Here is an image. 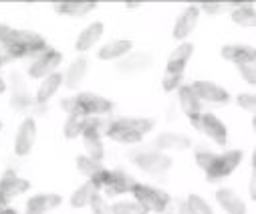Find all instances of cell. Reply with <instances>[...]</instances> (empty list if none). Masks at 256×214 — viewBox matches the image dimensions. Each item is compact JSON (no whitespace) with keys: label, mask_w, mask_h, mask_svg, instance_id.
I'll list each match as a JSON object with an SVG mask.
<instances>
[{"label":"cell","mask_w":256,"mask_h":214,"mask_svg":"<svg viewBox=\"0 0 256 214\" xmlns=\"http://www.w3.org/2000/svg\"><path fill=\"white\" fill-rule=\"evenodd\" d=\"M0 45L6 49L10 59L28 57V55L46 51V45L40 35L30 33V31H14L6 25H0Z\"/></svg>","instance_id":"1"},{"label":"cell","mask_w":256,"mask_h":214,"mask_svg":"<svg viewBox=\"0 0 256 214\" xmlns=\"http://www.w3.org/2000/svg\"><path fill=\"white\" fill-rule=\"evenodd\" d=\"M240 160H242V154H240L238 150L226 152V154H222V156H216V154H214L212 160H210V164H208V168H206L208 180L218 182V180L230 176V174L234 172V168L240 164Z\"/></svg>","instance_id":"2"},{"label":"cell","mask_w":256,"mask_h":214,"mask_svg":"<svg viewBox=\"0 0 256 214\" xmlns=\"http://www.w3.org/2000/svg\"><path fill=\"white\" fill-rule=\"evenodd\" d=\"M134 194L138 198V204L146 208V212H164V208L170 202V196L162 190H156L146 184H136Z\"/></svg>","instance_id":"3"},{"label":"cell","mask_w":256,"mask_h":214,"mask_svg":"<svg viewBox=\"0 0 256 214\" xmlns=\"http://www.w3.org/2000/svg\"><path fill=\"white\" fill-rule=\"evenodd\" d=\"M134 162L142 170H146L148 174H154V176H160V174L168 172L170 166H172V160L168 156H164L160 152H148V150H142L140 154H136Z\"/></svg>","instance_id":"4"},{"label":"cell","mask_w":256,"mask_h":214,"mask_svg":"<svg viewBox=\"0 0 256 214\" xmlns=\"http://www.w3.org/2000/svg\"><path fill=\"white\" fill-rule=\"evenodd\" d=\"M30 188V184L24 180V178H18L12 170H8L2 180H0V208H4V204L12 198V196H18L22 192H26Z\"/></svg>","instance_id":"5"},{"label":"cell","mask_w":256,"mask_h":214,"mask_svg":"<svg viewBox=\"0 0 256 214\" xmlns=\"http://www.w3.org/2000/svg\"><path fill=\"white\" fill-rule=\"evenodd\" d=\"M103 188L107 190L109 196H119V194H125V192H134L136 180L132 176H127L125 172H121V170L107 172V178L103 182Z\"/></svg>","instance_id":"6"},{"label":"cell","mask_w":256,"mask_h":214,"mask_svg":"<svg viewBox=\"0 0 256 214\" xmlns=\"http://www.w3.org/2000/svg\"><path fill=\"white\" fill-rule=\"evenodd\" d=\"M75 103H77V111L89 115V113H109L111 111V101L105 99V97H99V95H93V93H81L75 97Z\"/></svg>","instance_id":"7"},{"label":"cell","mask_w":256,"mask_h":214,"mask_svg":"<svg viewBox=\"0 0 256 214\" xmlns=\"http://www.w3.org/2000/svg\"><path fill=\"white\" fill-rule=\"evenodd\" d=\"M60 63V53L58 51H50L46 49L28 69V75L30 77H48L50 71H54Z\"/></svg>","instance_id":"8"},{"label":"cell","mask_w":256,"mask_h":214,"mask_svg":"<svg viewBox=\"0 0 256 214\" xmlns=\"http://www.w3.org/2000/svg\"><path fill=\"white\" fill-rule=\"evenodd\" d=\"M34 137H36L34 119H24L18 133H16V141H14V150H16L18 156H26L30 152V148L34 146Z\"/></svg>","instance_id":"9"},{"label":"cell","mask_w":256,"mask_h":214,"mask_svg":"<svg viewBox=\"0 0 256 214\" xmlns=\"http://www.w3.org/2000/svg\"><path fill=\"white\" fill-rule=\"evenodd\" d=\"M192 89L198 95V99H206L212 103H226L230 99L228 91H224L222 87H218L216 83H210V81H196L192 85Z\"/></svg>","instance_id":"10"},{"label":"cell","mask_w":256,"mask_h":214,"mask_svg":"<svg viewBox=\"0 0 256 214\" xmlns=\"http://www.w3.org/2000/svg\"><path fill=\"white\" fill-rule=\"evenodd\" d=\"M83 139H85V148L89 152V158L101 162V158H103V144H101V135H99V129L95 127L93 119H89L85 131H83Z\"/></svg>","instance_id":"11"},{"label":"cell","mask_w":256,"mask_h":214,"mask_svg":"<svg viewBox=\"0 0 256 214\" xmlns=\"http://www.w3.org/2000/svg\"><path fill=\"white\" fill-rule=\"evenodd\" d=\"M202 129L216 141L218 146H226V127H224V123L216 117V115H212V113H206V115H202Z\"/></svg>","instance_id":"12"},{"label":"cell","mask_w":256,"mask_h":214,"mask_svg":"<svg viewBox=\"0 0 256 214\" xmlns=\"http://www.w3.org/2000/svg\"><path fill=\"white\" fill-rule=\"evenodd\" d=\"M192 51H194V47H192L190 43H184L174 51V55L168 61V75H182V71H184Z\"/></svg>","instance_id":"13"},{"label":"cell","mask_w":256,"mask_h":214,"mask_svg":"<svg viewBox=\"0 0 256 214\" xmlns=\"http://www.w3.org/2000/svg\"><path fill=\"white\" fill-rule=\"evenodd\" d=\"M222 57L226 61L238 63V65H252V61L256 59V53L252 47H240V45H230L222 49Z\"/></svg>","instance_id":"14"},{"label":"cell","mask_w":256,"mask_h":214,"mask_svg":"<svg viewBox=\"0 0 256 214\" xmlns=\"http://www.w3.org/2000/svg\"><path fill=\"white\" fill-rule=\"evenodd\" d=\"M196 23H198V9L196 7H190L184 11V15L178 19L176 23V29H174V37L176 39H184L188 37L192 31L196 29Z\"/></svg>","instance_id":"15"},{"label":"cell","mask_w":256,"mask_h":214,"mask_svg":"<svg viewBox=\"0 0 256 214\" xmlns=\"http://www.w3.org/2000/svg\"><path fill=\"white\" fill-rule=\"evenodd\" d=\"M60 204V196L58 194H38L34 198L28 200L26 204V212H32V214H44L46 210L50 208H56Z\"/></svg>","instance_id":"16"},{"label":"cell","mask_w":256,"mask_h":214,"mask_svg":"<svg viewBox=\"0 0 256 214\" xmlns=\"http://www.w3.org/2000/svg\"><path fill=\"white\" fill-rule=\"evenodd\" d=\"M216 198H218L220 206H222L224 210H228L230 214H246V206H244V202H242L232 190L222 188V190H218Z\"/></svg>","instance_id":"17"},{"label":"cell","mask_w":256,"mask_h":214,"mask_svg":"<svg viewBox=\"0 0 256 214\" xmlns=\"http://www.w3.org/2000/svg\"><path fill=\"white\" fill-rule=\"evenodd\" d=\"M12 83H14V91H12V109H16V111H24V109H28L34 101H32V97L28 95V91H26V87H24V83L16 77V75H12Z\"/></svg>","instance_id":"18"},{"label":"cell","mask_w":256,"mask_h":214,"mask_svg":"<svg viewBox=\"0 0 256 214\" xmlns=\"http://www.w3.org/2000/svg\"><path fill=\"white\" fill-rule=\"evenodd\" d=\"M107 135L111 139L119 141V144H140V141H142V133L132 131V129H125V127H121L117 123H109Z\"/></svg>","instance_id":"19"},{"label":"cell","mask_w":256,"mask_h":214,"mask_svg":"<svg viewBox=\"0 0 256 214\" xmlns=\"http://www.w3.org/2000/svg\"><path fill=\"white\" fill-rule=\"evenodd\" d=\"M156 146L162 150H186V148H190V139L186 135H178V133H162L156 139Z\"/></svg>","instance_id":"20"},{"label":"cell","mask_w":256,"mask_h":214,"mask_svg":"<svg viewBox=\"0 0 256 214\" xmlns=\"http://www.w3.org/2000/svg\"><path fill=\"white\" fill-rule=\"evenodd\" d=\"M101 35H103V25H101V23H93L91 27H87V29L81 33V37H79V41H77V49H79V51H89V49L101 39Z\"/></svg>","instance_id":"21"},{"label":"cell","mask_w":256,"mask_h":214,"mask_svg":"<svg viewBox=\"0 0 256 214\" xmlns=\"http://www.w3.org/2000/svg\"><path fill=\"white\" fill-rule=\"evenodd\" d=\"M148 67H152V57L148 53H136L117 65L119 71H146Z\"/></svg>","instance_id":"22"},{"label":"cell","mask_w":256,"mask_h":214,"mask_svg":"<svg viewBox=\"0 0 256 214\" xmlns=\"http://www.w3.org/2000/svg\"><path fill=\"white\" fill-rule=\"evenodd\" d=\"M180 105L190 117L200 113V99H198V95L194 93L192 87H182L180 89Z\"/></svg>","instance_id":"23"},{"label":"cell","mask_w":256,"mask_h":214,"mask_svg":"<svg viewBox=\"0 0 256 214\" xmlns=\"http://www.w3.org/2000/svg\"><path fill=\"white\" fill-rule=\"evenodd\" d=\"M132 49V41H111L109 45H105L99 51V59L103 61H111V59H119L123 55H127V51Z\"/></svg>","instance_id":"24"},{"label":"cell","mask_w":256,"mask_h":214,"mask_svg":"<svg viewBox=\"0 0 256 214\" xmlns=\"http://www.w3.org/2000/svg\"><path fill=\"white\" fill-rule=\"evenodd\" d=\"M97 5L95 3H60L54 5V11L58 15H71V17H83L87 13H91Z\"/></svg>","instance_id":"25"},{"label":"cell","mask_w":256,"mask_h":214,"mask_svg":"<svg viewBox=\"0 0 256 214\" xmlns=\"http://www.w3.org/2000/svg\"><path fill=\"white\" fill-rule=\"evenodd\" d=\"M60 81H62V77H60L58 73H50V75L42 81V85H40V89H38V93H36V101H38V103L48 101V99L56 93V89L60 87Z\"/></svg>","instance_id":"26"},{"label":"cell","mask_w":256,"mask_h":214,"mask_svg":"<svg viewBox=\"0 0 256 214\" xmlns=\"http://www.w3.org/2000/svg\"><path fill=\"white\" fill-rule=\"evenodd\" d=\"M87 123H89V119H87L85 113H81V111L71 113V117H69L67 123H65V135H67V137H77V135H81V133L85 131Z\"/></svg>","instance_id":"27"},{"label":"cell","mask_w":256,"mask_h":214,"mask_svg":"<svg viewBox=\"0 0 256 214\" xmlns=\"http://www.w3.org/2000/svg\"><path fill=\"white\" fill-rule=\"evenodd\" d=\"M85 71H87V59H77L67 71V77H65L67 87H71V89L77 87L85 77Z\"/></svg>","instance_id":"28"},{"label":"cell","mask_w":256,"mask_h":214,"mask_svg":"<svg viewBox=\"0 0 256 214\" xmlns=\"http://www.w3.org/2000/svg\"><path fill=\"white\" fill-rule=\"evenodd\" d=\"M117 125L125 127V129H132V131H138V133H148L152 127H154V119H144V117H123V119H117L115 121Z\"/></svg>","instance_id":"29"},{"label":"cell","mask_w":256,"mask_h":214,"mask_svg":"<svg viewBox=\"0 0 256 214\" xmlns=\"http://www.w3.org/2000/svg\"><path fill=\"white\" fill-rule=\"evenodd\" d=\"M95 194H97V188H95V184H93V182H87V184H83V186H81V188H79V190L73 194V198H71V204H73L75 208L87 206Z\"/></svg>","instance_id":"30"},{"label":"cell","mask_w":256,"mask_h":214,"mask_svg":"<svg viewBox=\"0 0 256 214\" xmlns=\"http://www.w3.org/2000/svg\"><path fill=\"white\" fill-rule=\"evenodd\" d=\"M232 19H234V23L240 25V27H254L256 15H254L252 5H242L240 9H236V11L232 13Z\"/></svg>","instance_id":"31"},{"label":"cell","mask_w":256,"mask_h":214,"mask_svg":"<svg viewBox=\"0 0 256 214\" xmlns=\"http://www.w3.org/2000/svg\"><path fill=\"white\" fill-rule=\"evenodd\" d=\"M77 168H79V172H83V174L89 176V178H95L101 170H105V168L101 166V162H97V160H93V158H89V156H79V158H77Z\"/></svg>","instance_id":"32"},{"label":"cell","mask_w":256,"mask_h":214,"mask_svg":"<svg viewBox=\"0 0 256 214\" xmlns=\"http://www.w3.org/2000/svg\"><path fill=\"white\" fill-rule=\"evenodd\" d=\"M198 7H202V11H206L210 15H222V13H230V11L234 13L242 5H232V3H202Z\"/></svg>","instance_id":"33"},{"label":"cell","mask_w":256,"mask_h":214,"mask_svg":"<svg viewBox=\"0 0 256 214\" xmlns=\"http://www.w3.org/2000/svg\"><path fill=\"white\" fill-rule=\"evenodd\" d=\"M111 214H148V212L138 202H119L111 208Z\"/></svg>","instance_id":"34"},{"label":"cell","mask_w":256,"mask_h":214,"mask_svg":"<svg viewBox=\"0 0 256 214\" xmlns=\"http://www.w3.org/2000/svg\"><path fill=\"white\" fill-rule=\"evenodd\" d=\"M188 206H190V210L194 212V214H214L212 212V208L208 206V202L206 200H202L200 196H196V194H192L190 198H188V202H186Z\"/></svg>","instance_id":"35"},{"label":"cell","mask_w":256,"mask_h":214,"mask_svg":"<svg viewBox=\"0 0 256 214\" xmlns=\"http://www.w3.org/2000/svg\"><path fill=\"white\" fill-rule=\"evenodd\" d=\"M89 204H91V208H93V214H111V208L105 204V200H101L99 194H95Z\"/></svg>","instance_id":"36"},{"label":"cell","mask_w":256,"mask_h":214,"mask_svg":"<svg viewBox=\"0 0 256 214\" xmlns=\"http://www.w3.org/2000/svg\"><path fill=\"white\" fill-rule=\"evenodd\" d=\"M180 85H182V75H166L164 77V89L166 91H172Z\"/></svg>","instance_id":"37"},{"label":"cell","mask_w":256,"mask_h":214,"mask_svg":"<svg viewBox=\"0 0 256 214\" xmlns=\"http://www.w3.org/2000/svg\"><path fill=\"white\" fill-rule=\"evenodd\" d=\"M238 67H240V75H242L250 85H254V81H256L254 67H252V65H238Z\"/></svg>","instance_id":"38"},{"label":"cell","mask_w":256,"mask_h":214,"mask_svg":"<svg viewBox=\"0 0 256 214\" xmlns=\"http://www.w3.org/2000/svg\"><path fill=\"white\" fill-rule=\"evenodd\" d=\"M254 95H240L238 97V105L244 107V109H254Z\"/></svg>","instance_id":"39"},{"label":"cell","mask_w":256,"mask_h":214,"mask_svg":"<svg viewBox=\"0 0 256 214\" xmlns=\"http://www.w3.org/2000/svg\"><path fill=\"white\" fill-rule=\"evenodd\" d=\"M60 107L62 109H65V111H69V113H75L77 111V103H75V97H65V99H62L60 101Z\"/></svg>","instance_id":"40"},{"label":"cell","mask_w":256,"mask_h":214,"mask_svg":"<svg viewBox=\"0 0 256 214\" xmlns=\"http://www.w3.org/2000/svg\"><path fill=\"white\" fill-rule=\"evenodd\" d=\"M190 123L194 125L196 129H202V117H200V113H198V115H192V117H190Z\"/></svg>","instance_id":"41"},{"label":"cell","mask_w":256,"mask_h":214,"mask_svg":"<svg viewBox=\"0 0 256 214\" xmlns=\"http://www.w3.org/2000/svg\"><path fill=\"white\" fill-rule=\"evenodd\" d=\"M180 214H194V212H192V210H190V206L184 202V204H180Z\"/></svg>","instance_id":"42"},{"label":"cell","mask_w":256,"mask_h":214,"mask_svg":"<svg viewBox=\"0 0 256 214\" xmlns=\"http://www.w3.org/2000/svg\"><path fill=\"white\" fill-rule=\"evenodd\" d=\"M0 214H16V212H14L12 208H6V206H4V208H0Z\"/></svg>","instance_id":"43"},{"label":"cell","mask_w":256,"mask_h":214,"mask_svg":"<svg viewBox=\"0 0 256 214\" xmlns=\"http://www.w3.org/2000/svg\"><path fill=\"white\" fill-rule=\"evenodd\" d=\"M8 61H10V57H8V55H6V57H4V55H0V67H2V65H6Z\"/></svg>","instance_id":"44"},{"label":"cell","mask_w":256,"mask_h":214,"mask_svg":"<svg viewBox=\"0 0 256 214\" xmlns=\"http://www.w3.org/2000/svg\"><path fill=\"white\" fill-rule=\"evenodd\" d=\"M4 89H6V85H4V81L0 79V93H4Z\"/></svg>","instance_id":"45"},{"label":"cell","mask_w":256,"mask_h":214,"mask_svg":"<svg viewBox=\"0 0 256 214\" xmlns=\"http://www.w3.org/2000/svg\"><path fill=\"white\" fill-rule=\"evenodd\" d=\"M158 214H162V212H158Z\"/></svg>","instance_id":"46"}]
</instances>
